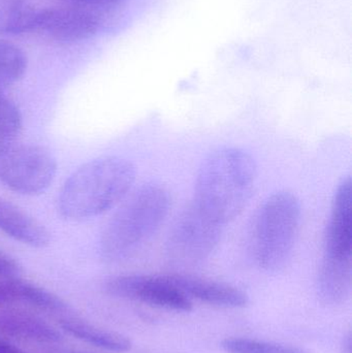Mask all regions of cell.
Returning <instances> with one entry per match:
<instances>
[{"mask_svg":"<svg viewBox=\"0 0 352 353\" xmlns=\"http://www.w3.org/2000/svg\"><path fill=\"white\" fill-rule=\"evenodd\" d=\"M256 178V163L247 152L239 148L219 149L203 163L192 203L225 226L249 203Z\"/></svg>","mask_w":352,"mask_h":353,"instance_id":"1","label":"cell"},{"mask_svg":"<svg viewBox=\"0 0 352 353\" xmlns=\"http://www.w3.org/2000/svg\"><path fill=\"white\" fill-rule=\"evenodd\" d=\"M136 180V168L127 159L105 157L81 165L64 182L58 211L72 221L96 217L127 195Z\"/></svg>","mask_w":352,"mask_h":353,"instance_id":"2","label":"cell"},{"mask_svg":"<svg viewBox=\"0 0 352 353\" xmlns=\"http://www.w3.org/2000/svg\"><path fill=\"white\" fill-rule=\"evenodd\" d=\"M171 205L169 191L163 185L149 183L134 191L103 230L101 257L115 263L136 254L158 232Z\"/></svg>","mask_w":352,"mask_h":353,"instance_id":"3","label":"cell"},{"mask_svg":"<svg viewBox=\"0 0 352 353\" xmlns=\"http://www.w3.org/2000/svg\"><path fill=\"white\" fill-rule=\"evenodd\" d=\"M301 223V205L296 195L279 191L258 210L252 226L251 253L256 265L268 272L284 267L295 246Z\"/></svg>","mask_w":352,"mask_h":353,"instance_id":"4","label":"cell"},{"mask_svg":"<svg viewBox=\"0 0 352 353\" xmlns=\"http://www.w3.org/2000/svg\"><path fill=\"white\" fill-rule=\"evenodd\" d=\"M223 228L191 201L169 232L165 244L167 261L178 268L200 265L218 246Z\"/></svg>","mask_w":352,"mask_h":353,"instance_id":"5","label":"cell"},{"mask_svg":"<svg viewBox=\"0 0 352 353\" xmlns=\"http://www.w3.org/2000/svg\"><path fill=\"white\" fill-rule=\"evenodd\" d=\"M56 173L55 157L43 147L12 144L0 150V182L19 194H41Z\"/></svg>","mask_w":352,"mask_h":353,"instance_id":"6","label":"cell"},{"mask_svg":"<svg viewBox=\"0 0 352 353\" xmlns=\"http://www.w3.org/2000/svg\"><path fill=\"white\" fill-rule=\"evenodd\" d=\"M107 294L116 298L138 301L157 308L190 312L191 300L176 288L167 276L123 275L105 284Z\"/></svg>","mask_w":352,"mask_h":353,"instance_id":"7","label":"cell"},{"mask_svg":"<svg viewBox=\"0 0 352 353\" xmlns=\"http://www.w3.org/2000/svg\"><path fill=\"white\" fill-rule=\"evenodd\" d=\"M352 188L351 176L339 184L327 225L322 259L352 261Z\"/></svg>","mask_w":352,"mask_h":353,"instance_id":"8","label":"cell"},{"mask_svg":"<svg viewBox=\"0 0 352 353\" xmlns=\"http://www.w3.org/2000/svg\"><path fill=\"white\" fill-rule=\"evenodd\" d=\"M99 16L74 6L43 8L39 12V28L60 41H78L93 37L99 31Z\"/></svg>","mask_w":352,"mask_h":353,"instance_id":"9","label":"cell"},{"mask_svg":"<svg viewBox=\"0 0 352 353\" xmlns=\"http://www.w3.org/2000/svg\"><path fill=\"white\" fill-rule=\"evenodd\" d=\"M167 277L190 300L196 299L213 306L234 309L244 308L249 303V298L243 290L229 284L181 274Z\"/></svg>","mask_w":352,"mask_h":353,"instance_id":"10","label":"cell"},{"mask_svg":"<svg viewBox=\"0 0 352 353\" xmlns=\"http://www.w3.org/2000/svg\"><path fill=\"white\" fill-rule=\"evenodd\" d=\"M0 232L33 248H43L51 242V234L43 224L2 197H0Z\"/></svg>","mask_w":352,"mask_h":353,"instance_id":"11","label":"cell"},{"mask_svg":"<svg viewBox=\"0 0 352 353\" xmlns=\"http://www.w3.org/2000/svg\"><path fill=\"white\" fill-rule=\"evenodd\" d=\"M0 335L41 344L58 343L62 339L60 332L43 319L12 311L0 312Z\"/></svg>","mask_w":352,"mask_h":353,"instance_id":"12","label":"cell"},{"mask_svg":"<svg viewBox=\"0 0 352 353\" xmlns=\"http://www.w3.org/2000/svg\"><path fill=\"white\" fill-rule=\"evenodd\" d=\"M60 327L68 335L107 352H127L132 350V342L127 338L115 332L101 329L82 319H61Z\"/></svg>","mask_w":352,"mask_h":353,"instance_id":"13","label":"cell"},{"mask_svg":"<svg viewBox=\"0 0 352 353\" xmlns=\"http://www.w3.org/2000/svg\"><path fill=\"white\" fill-rule=\"evenodd\" d=\"M2 283L12 304L22 303L52 313H61L68 309V304L53 292L19 277L2 279Z\"/></svg>","mask_w":352,"mask_h":353,"instance_id":"14","label":"cell"},{"mask_svg":"<svg viewBox=\"0 0 352 353\" xmlns=\"http://www.w3.org/2000/svg\"><path fill=\"white\" fill-rule=\"evenodd\" d=\"M39 8L25 3L0 6V37L23 34L39 28Z\"/></svg>","mask_w":352,"mask_h":353,"instance_id":"15","label":"cell"},{"mask_svg":"<svg viewBox=\"0 0 352 353\" xmlns=\"http://www.w3.org/2000/svg\"><path fill=\"white\" fill-rule=\"evenodd\" d=\"M27 59L20 48L0 39V93L18 82L26 72Z\"/></svg>","mask_w":352,"mask_h":353,"instance_id":"16","label":"cell"},{"mask_svg":"<svg viewBox=\"0 0 352 353\" xmlns=\"http://www.w3.org/2000/svg\"><path fill=\"white\" fill-rule=\"evenodd\" d=\"M221 347L227 353H309L296 346L248 338H227L221 342Z\"/></svg>","mask_w":352,"mask_h":353,"instance_id":"17","label":"cell"},{"mask_svg":"<svg viewBox=\"0 0 352 353\" xmlns=\"http://www.w3.org/2000/svg\"><path fill=\"white\" fill-rule=\"evenodd\" d=\"M22 130V116L17 105L0 93V150L14 144Z\"/></svg>","mask_w":352,"mask_h":353,"instance_id":"18","label":"cell"},{"mask_svg":"<svg viewBox=\"0 0 352 353\" xmlns=\"http://www.w3.org/2000/svg\"><path fill=\"white\" fill-rule=\"evenodd\" d=\"M68 6L83 8L90 12H112L121 8L126 0H63Z\"/></svg>","mask_w":352,"mask_h":353,"instance_id":"19","label":"cell"},{"mask_svg":"<svg viewBox=\"0 0 352 353\" xmlns=\"http://www.w3.org/2000/svg\"><path fill=\"white\" fill-rule=\"evenodd\" d=\"M20 272V265L14 259L0 251V278L10 279V278L19 277Z\"/></svg>","mask_w":352,"mask_h":353,"instance_id":"20","label":"cell"},{"mask_svg":"<svg viewBox=\"0 0 352 353\" xmlns=\"http://www.w3.org/2000/svg\"><path fill=\"white\" fill-rule=\"evenodd\" d=\"M0 353H30L17 347V346L12 345L8 342L0 340Z\"/></svg>","mask_w":352,"mask_h":353,"instance_id":"21","label":"cell"},{"mask_svg":"<svg viewBox=\"0 0 352 353\" xmlns=\"http://www.w3.org/2000/svg\"><path fill=\"white\" fill-rule=\"evenodd\" d=\"M10 304H12V301H10V298L8 296L6 288H4L3 283H2L1 280V281H0V306Z\"/></svg>","mask_w":352,"mask_h":353,"instance_id":"22","label":"cell"},{"mask_svg":"<svg viewBox=\"0 0 352 353\" xmlns=\"http://www.w3.org/2000/svg\"><path fill=\"white\" fill-rule=\"evenodd\" d=\"M343 352L352 353V336L351 333L345 337L344 343H343Z\"/></svg>","mask_w":352,"mask_h":353,"instance_id":"23","label":"cell"},{"mask_svg":"<svg viewBox=\"0 0 352 353\" xmlns=\"http://www.w3.org/2000/svg\"><path fill=\"white\" fill-rule=\"evenodd\" d=\"M24 3V0H0V6L6 4Z\"/></svg>","mask_w":352,"mask_h":353,"instance_id":"24","label":"cell"}]
</instances>
